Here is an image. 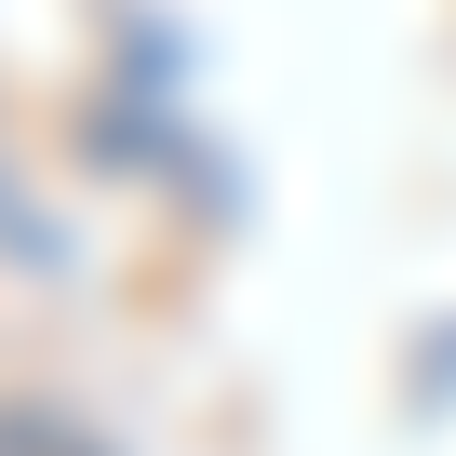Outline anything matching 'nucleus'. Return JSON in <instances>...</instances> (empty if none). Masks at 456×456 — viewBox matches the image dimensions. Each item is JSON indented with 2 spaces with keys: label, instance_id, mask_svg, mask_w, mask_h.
<instances>
[{
  "label": "nucleus",
  "instance_id": "obj_1",
  "mask_svg": "<svg viewBox=\"0 0 456 456\" xmlns=\"http://www.w3.org/2000/svg\"><path fill=\"white\" fill-rule=\"evenodd\" d=\"M0 456H108L68 403H28V389H0Z\"/></svg>",
  "mask_w": 456,
  "mask_h": 456
}]
</instances>
